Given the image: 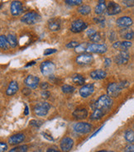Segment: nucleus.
I'll return each mask as SVG.
<instances>
[{"instance_id": "obj_22", "label": "nucleus", "mask_w": 134, "mask_h": 152, "mask_svg": "<svg viewBox=\"0 0 134 152\" xmlns=\"http://www.w3.org/2000/svg\"><path fill=\"white\" fill-rule=\"evenodd\" d=\"M120 36L126 40H131L133 38V31L127 27H125L120 31Z\"/></svg>"}, {"instance_id": "obj_27", "label": "nucleus", "mask_w": 134, "mask_h": 152, "mask_svg": "<svg viewBox=\"0 0 134 152\" xmlns=\"http://www.w3.org/2000/svg\"><path fill=\"white\" fill-rule=\"evenodd\" d=\"M7 40H8V45L11 47H16L18 45V41H17V37L15 35L9 34L7 37Z\"/></svg>"}, {"instance_id": "obj_2", "label": "nucleus", "mask_w": 134, "mask_h": 152, "mask_svg": "<svg viewBox=\"0 0 134 152\" xmlns=\"http://www.w3.org/2000/svg\"><path fill=\"white\" fill-rule=\"evenodd\" d=\"M112 104H113V100L109 96L102 95V96H100V99L97 100V102L94 103V109L103 111L105 113L111 107Z\"/></svg>"}, {"instance_id": "obj_15", "label": "nucleus", "mask_w": 134, "mask_h": 152, "mask_svg": "<svg viewBox=\"0 0 134 152\" xmlns=\"http://www.w3.org/2000/svg\"><path fill=\"white\" fill-rule=\"evenodd\" d=\"M94 91V87L93 84H86L80 89V94L83 98H87L92 94Z\"/></svg>"}, {"instance_id": "obj_24", "label": "nucleus", "mask_w": 134, "mask_h": 152, "mask_svg": "<svg viewBox=\"0 0 134 152\" xmlns=\"http://www.w3.org/2000/svg\"><path fill=\"white\" fill-rule=\"evenodd\" d=\"M106 9V4L105 0H99V4L95 7V13L102 14Z\"/></svg>"}, {"instance_id": "obj_18", "label": "nucleus", "mask_w": 134, "mask_h": 152, "mask_svg": "<svg viewBox=\"0 0 134 152\" xmlns=\"http://www.w3.org/2000/svg\"><path fill=\"white\" fill-rule=\"evenodd\" d=\"M107 76V73L103 69H97L90 73V77L93 80H103Z\"/></svg>"}, {"instance_id": "obj_36", "label": "nucleus", "mask_w": 134, "mask_h": 152, "mask_svg": "<svg viewBox=\"0 0 134 152\" xmlns=\"http://www.w3.org/2000/svg\"><path fill=\"white\" fill-rule=\"evenodd\" d=\"M8 150V145L5 142H0V152H5Z\"/></svg>"}, {"instance_id": "obj_21", "label": "nucleus", "mask_w": 134, "mask_h": 152, "mask_svg": "<svg viewBox=\"0 0 134 152\" xmlns=\"http://www.w3.org/2000/svg\"><path fill=\"white\" fill-rule=\"evenodd\" d=\"M18 91V84L16 81H11L10 84L8 85V88H7V91L6 94L8 96H12V95H14Z\"/></svg>"}, {"instance_id": "obj_1", "label": "nucleus", "mask_w": 134, "mask_h": 152, "mask_svg": "<svg viewBox=\"0 0 134 152\" xmlns=\"http://www.w3.org/2000/svg\"><path fill=\"white\" fill-rule=\"evenodd\" d=\"M128 86H129V83L127 81L121 82L119 84L112 83L107 88L108 96H109L110 98H116V97L119 96V94L122 93L123 88L128 87Z\"/></svg>"}, {"instance_id": "obj_28", "label": "nucleus", "mask_w": 134, "mask_h": 152, "mask_svg": "<svg viewBox=\"0 0 134 152\" xmlns=\"http://www.w3.org/2000/svg\"><path fill=\"white\" fill-rule=\"evenodd\" d=\"M89 40L93 42H99L101 41L102 39V36L100 34V32H98V31H94L93 32L92 34L89 36Z\"/></svg>"}, {"instance_id": "obj_14", "label": "nucleus", "mask_w": 134, "mask_h": 152, "mask_svg": "<svg viewBox=\"0 0 134 152\" xmlns=\"http://www.w3.org/2000/svg\"><path fill=\"white\" fill-rule=\"evenodd\" d=\"M24 83L27 87L31 88H36L39 84V78L34 75L27 76V78L25 79Z\"/></svg>"}, {"instance_id": "obj_5", "label": "nucleus", "mask_w": 134, "mask_h": 152, "mask_svg": "<svg viewBox=\"0 0 134 152\" xmlns=\"http://www.w3.org/2000/svg\"><path fill=\"white\" fill-rule=\"evenodd\" d=\"M87 27H88L87 23L81 20V19H78V20H75L71 23L70 31L72 32H75V33H79V32H81V31L85 30Z\"/></svg>"}, {"instance_id": "obj_46", "label": "nucleus", "mask_w": 134, "mask_h": 152, "mask_svg": "<svg viewBox=\"0 0 134 152\" xmlns=\"http://www.w3.org/2000/svg\"><path fill=\"white\" fill-rule=\"evenodd\" d=\"M104 65H105V66H109L110 65V64H111V60L110 59H105V61H104Z\"/></svg>"}, {"instance_id": "obj_11", "label": "nucleus", "mask_w": 134, "mask_h": 152, "mask_svg": "<svg viewBox=\"0 0 134 152\" xmlns=\"http://www.w3.org/2000/svg\"><path fill=\"white\" fill-rule=\"evenodd\" d=\"M129 57H130L129 53L127 50H123V51H121L119 55H117L115 56V62L117 64H119V65L127 64L129 61Z\"/></svg>"}, {"instance_id": "obj_48", "label": "nucleus", "mask_w": 134, "mask_h": 152, "mask_svg": "<svg viewBox=\"0 0 134 152\" xmlns=\"http://www.w3.org/2000/svg\"><path fill=\"white\" fill-rule=\"evenodd\" d=\"M25 115H28V107L26 105V109H25V113H24Z\"/></svg>"}, {"instance_id": "obj_50", "label": "nucleus", "mask_w": 134, "mask_h": 152, "mask_svg": "<svg viewBox=\"0 0 134 152\" xmlns=\"http://www.w3.org/2000/svg\"><path fill=\"white\" fill-rule=\"evenodd\" d=\"M34 152H42V151H36Z\"/></svg>"}, {"instance_id": "obj_19", "label": "nucleus", "mask_w": 134, "mask_h": 152, "mask_svg": "<svg viewBox=\"0 0 134 152\" xmlns=\"http://www.w3.org/2000/svg\"><path fill=\"white\" fill-rule=\"evenodd\" d=\"M73 117L78 119V120H81V119H84L87 118L88 116V112L84 108H80V109H76L73 113Z\"/></svg>"}, {"instance_id": "obj_4", "label": "nucleus", "mask_w": 134, "mask_h": 152, "mask_svg": "<svg viewBox=\"0 0 134 152\" xmlns=\"http://www.w3.org/2000/svg\"><path fill=\"white\" fill-rule=\"evenodd\" d=\"M50 108L51 106L49 103L46 102H41L35 106L34 112L39 117H45L46 116V114L48 113Z\"/></svg>"}, {"instance_id": "obj_42", "label": "nucleus", "mask_w": 134, "mask_h": 152, "mask_svg": "<svg viewBox=\"0 0 134 152\" xmlns=\"http://www.w3.org/2000/svg\"><path fill=\"white\" fill-rule=\"evenodd\" d=\"M42 135H43V137H45V138H46L47 140H49V141H54V139L51 137L50 135H47L46 133H42Z\"/></svg>"}, {"instance_id": "obj_7", "label": "nucleus", "mask_w": 134, "mask_h": 152, "mask_svg": "<svg viewBox=\"0 0 134 152\" xmlns=\"http://www.w3.org/2000/svg\"><path fill=\"white\" fill-rule=\"evenodd\" d=\"M92 129V126L87 122H78L74 125L75 132L81 134H86L89 133Z\"/></svg>"}, {"instance_id": "obj_33", "label": "nucleus", "mask_w": 134, "mask_h": 152, "mask_svg": "<svg viewBox=\"0 0 134 152\" xmlns=\"http://www.w3.org/2000/svg\"><path fill=\"white\" fill-rule=\"evenodd\" d=\"M62 92L65 93V94H71L73 92L75 91V88L73 86H70V85H68V84H65L62 87Z\"/></svg>"}, {"instance_id": "obj_30", "label": "nucleus", "mask_w": 134, "mask_h": 152, "mask_svg": "<svg viewBox=\"0 0 134 152\" xmlns=\"http://www.w3.org/2000/svg\"><path fill=\"white\" fill-rule=\"evenodd\" d=\"M125 139L130 143H133L134 141V132L133 130H128L125 132Z\"/></svg>"}, {"instance_id": "obj_25", "label": "nucleus", "mask_w": 134, "mask_h": 152, "mask_svg": "<svg viewBox=\"0 0 134 152\" xmlns=\"http://www.w3.org/2000/svg\"><path fill=\"white\" fill-rule=\"evenodd\" d=\"M104 114L105 113H103V111L99 110V109H94L92 115L90 116V119L91 120H100L104 116Z\"/></svg>"}, {"instance_id": "obj_26", "label": "nucleus", "mask_w": 134, "mask_h": 152, "mask_svg": "<svg viewBox=\"0 0 134 152\" xmlns=\"http://www.w3.org/2000/svg\"><path fill=\"white\" fill-rule=\"evenodd\" d=\"M91 12V8L88 5H81L80 8H78V12H80L81 15H88Z\"/></svg>"}, {"instance_id": "obj_12", "label": "nucleus", "mask_w": 134, "mask_h": 152, "mask_svg": "<svg viewBox=\"0 0 134 152\" xmlns=\"http://www.w3.org/2000/svg\"><path fill=\"white\" fill-rule=\"evenodd\" d=\"M74 145V141L70 137H65L64 139H62L61 141V149L62 151L68 152L70 151L73 147Z\"/></svg>"}, {"instance_id": "obj_9", "label": "nucleus", "mask_w": 134, "mask_h": 152, "mask_svg": "<svg viewBox=\"0 0 134 152\" xmlns=\"http://www.w3.org/2000/svg\"><path fill=\"white\" fill-rule=\"evenodd\" d=\"M108 15H117L121 12L122 9L119 4L114 2H109L108 5H106V9Z\"/></svg>"}, {"instance_id": "obj_45", "label": "nucleus", "mask_w": 134, "mask_h": 152, "mask_svg": "<svg viewBox=\"0 0 134 152\" xmlns=\"http://www.w3.org/2000/svg\"><path fill=\"white\" fill-rule=\"evenodd\" d=\"M41 88H42V89H47V88H48V84L47 83H42L41 84Z\"/></svg>"}, {"instance_id": "obj_39", "label": "nucleus", "mask_w": 134, "mask_h": 152, "mask_svg": "<svg viewBox=\"0 0 134 152\" xmlns=\"http://www.w3.org/2000/svg\"><path fill=\"white\" fill-rule=\"evenodd\" d=\"M56 49H46V50L44 51V55H45V56H48V55L56 53Z\"/></svg>"}, {"instance_id": "obj_44", "label": "nucleus", "mask_w": 134, "mask_h": 152, "mask_svg": "<svg viewBox=\"0 0 134 152\" xmlns=\"http://www.w3.org/2000/svg\"><path fill=\"white\" fill-rule=\"evenodd\" d=\"M46 152H61V151L56 148H48L47 149V151H46Z\"/></svg>"}, {"instance_id": "obj_43", "label": "nucleus", "mask_w": 134, "mask_h": 152, "mask_svg": "<svg viewBox=\"0 0 134 152\" xmlns=\"http://www.w3.org/2000/svg\"><path fill=\"white\" fill-rule=\"evenodd\" d=\"M94 21L97 23H103L104 18H94Z\"/></svg>"}, {"instance_id": "obj_34", "label": "nucleus", "mask_w": 134, "mask_h": 152, "mask_svg": "<svg viewBox=\"0 0 134 152\" xmlns=\"http://www.w3.org/2000/svg\"><path fill=\"white\" fill-rule=\"evenodd\" d=\"M65 4L70 6H78L82 4V0H65Z\"/></svg>"}, {"instance_id": "obj_32", "label": "nucleus", "mask_w": 134, "mask_h": 152, "mask_svg": "<svg viewBox=\"0 0 134 152\" xmlns=\"http://www.w3.org/2000/svg\"><path fill=\"white\" fill-rule=\"evenodd\" d=\"M27 150H28V146L27 145H19L15 148L12 149L9 151V152H27Z\"/></svg>"}, {"instance_id": "obj_8", "label": "nucleus", "mask_w": 134, "mask_h": 152, "mask_svg": "<svg viewBox=\"0 0 134 152\" xmlns=\"http://www.w3.org/2000/svg\"><path fill=\"white\" fill-rule=\"evenodd\" d=\"M86 50L89 51V52H92V53L103 54L107 51V46L103 45V44H102V45H100V44H91V45H89Z\"/></svg>"}, {"instance_id": "obj_17", "label": "nucleus", "mask_w": 134, "mask_h": 152, "mask_svg": "<svg viewBox=\"0 0 134 152\" xmlns=\"http://www.w3.org/2000/svg\"><path fill=\"white\" fill-rule=\"evenodd\" d=\"M24 139H25V136L23 134H21V133H19V134H15V135H13V136L9 137L8 143L10 145H18L21 143V142H23L24 141Z\"/></svg>"}, {"instance_id": "obj_23", "label": "nucleus", "mask_w": 134, "mask_h": 152, "mask_svg": "<svg viewBox=\"0 0 134 152\" xmlns=\"http://www.w3.org/2000/svg\"><path fill=\"white\" fill-rule=\"evenodd\" d=\"M48 26H49L51 31H56L60 30V28H61V22L58 19H51L49 22Z\"/></svg>"}, {"instance_id": "obj_6", "label": "nucleus", "mask_w": 134, "mask_h": 152, "mask_svg": "<svg viewBox=\"0 0 134 152\" xmlns=\"http://www.w3.org/2000/svg\"><path fill=\"white\" fill-rule=\"evenodd\" d=\"M56 66L54 65L51 61H45L42 63V65L40 66V69H41V72L43 75H51L55 70Z\"/></svg>"}, {"instance_id": "obj_3", "label": "nucleus", "mask_w": 134, "mask_h": 152, "mask_svg": "<svg viewBox=\"0 0 134 152\" xmlns=\"http://www.w3.org/2000/svg\"><path fill=\"white\" fill-rule=\"evenodd\" d=\"M41 20V17L38 13L35 12H27L21 18V21L23 23H26L27 25H33L37 23Z\"/></svg>"}, {"instance_id": "obj_13", "label": "nucleus", "mask_w": 134, "mask_h": 152, "mask_svg": "<svg viewBox=\"0 0 134 152\" xmlns=\"http://www.w3.org/2000/svg\"><path fill=\"white\" fill-rule=\"evenodd\" d=\"M93 61V56L90 54H81L76 58V62L79 65H85L90 64Z\"/></svg>"}, {"instance_id": "obj_16", "label": "nucleus", "mask_w": 134, "mask_h": 152, "mask_svg": "<svg viewBox=\"0 0 134 152\" xmlns=\"http://www.w3.org/2000/svg\"><path fill=\"white\" fill-rule=\"evenodd\" d=\"M116 23L119 27L125 28V27H130L133 24V20L129 17H122V18H120L117 20Z\"/></svg>"}, {"instance_id": "obj_35", "label": "nucleus", "mask_w": 134, "mask_h": 152, "mask_svg": "<svg viewBox=\"0 0 134 152\" xmlns=\"http://www.w3.org/2000/svg\"><path fill=\"white\" fill-rule=\"evenodd\" d=\"M88 47V45L86 43H83V44H79V46L75 47V50L77 52H83V51H85L86 49Z\"/></svg>"}, {"instance_id": "obj_31", "label": "nucleus", "mask_w": 134, "mask_h": 152, "mask_svg": "<svg viewBox=\"0 0 134 152\" xmlns=\"http://www.w3.org/2000/svg\"><path fill=\"white\" fill-rule=\"evenodd\" d=\"M73 81L78 85H83L84 84V77L81 75H75L73 77Z\"/></svg>"}, {"instance_id": "obj_20", "label": "nucleus", "mask_w": 134, "mask_h": 152, "mask_svg": "<svg viewBox=\"0 0 134 152\" xmlns=\"http://www.w3.org/2000/svg\"><path fill=\"white\" fill-rule=\"evenodd\" d=\"M131 46H132V43L130 42H115L113 44V48L115 49L120 50L121 51H123V50H127L128 48H130Z\"/></svg>"}, {"instance_id": "obj_40", "label": "nucleus", "mask_w": 134, "mask_h": 152, "mask_svg": "<svg viewBox=\"0 0 134 152\" xmlns=\"http://www.w3.org/2000/svg\"><path fill=\"white\" fill-rule=\"evenodd\" d=\"M125 152H134V145H128L125 148Z\"/></svg>"}, {"instance_id": "obj_38", "label": "nucleus", "mask_w": 134, "mask_h": 152, "mask_svg": "<svg viewBox=\"0 0 134 152\" xmlns=\"http://www.w3.org/2000/svg\"><path fill=\"white\" fill-rule=\"evenodd\" d=\"M123 4L127 7H133L134 4V0H123Z\"/></svg>"}, {"instance_id": "obj_37", "label": "nucleus", "mask_w": 134, "mask_h": 152, "mask_svg": "<svg viewBox=\"0 0 134 152\" xmlns=\"http://www.w3.org/2000/svg\"><path fill=\"white\" fill-rule=\"evenodd\" d=\"M78 46H79V43L77 42H71L66 45V46H67L68 48H75V47H77Z\"/></svg>"}, {"instance_id": "obj_10", "label": "nucleus", "mask_w": 134, "mask_h": 152, "mask_svg": "<svg viewBox=\"0 0 134 152\" xmlns=\"http://www.w3.org/2000/svg\"><path fill=\"white\" fill-rule=\"evenodd\" d=\"M23 4L20 2V1H18V0H15V1H12L11 4V7H10V11H11V13L12 16H18L20 15L22 12H23Z\"/></svg>"}, {"instance_id": "obj_47", "label": "nucleus", "mask_w": 134, "mask_h": 152, "mask_svg": "<svg viewBox=\"0 0 134 152\" xmlns=\"http://www.w3.org/2000/svg\"><path fill=\"white\" fill-rule=\"evenodd\" d=\"M38 122H37V121H31V125L36 126H39L40 125H38Z\"/></svg>"}, {"instance_id": "obj_49", "label": "nucleus", "mask_w": 134, "mask_h": 152, "mask_svg": "<svg viewBox=\"0 0 134 152\" xmlns=\"http://www.w3.org/2000/svg\"><path fill=\"white\" fill-rule=\"evenodd\" d=\"M98 152H108V151H98Z\"/></svg>"}, {"instance_id": "obj_41", "label": "nucleus", "mask_w": 134, "mask_h": 152, "mask_svg": "<svg viewBox=\"0 0 134 152\" xmlns=\"http://www.w3.org/2000/svg\"><path fill=\"white\" fill-rule=\"evenodd\" d=\"M50 95L51 94L49 93L48 91H45L44 92H42V98H44V99H48L49 97H50Z\"/></svg>"}, {"instance_id": "obj_29", "label": "nucleus", "mask_w": 134, "mask_h": 152, "mask_svg": "<svg viewBox=\"0 0 134 152\" xmlns=\"http://www.w3.org/2000/svg\"><path fill=\"white\" fill-rule=\"evenodd\" d=\"M8 46L9 45H8L7 37L4 35L0 36V48L3 50H8Z\"/></svg>"}, {"instance_id": "obj_51", "label": "nucleus", "mask_w": 134, "mask_h": 152, "mask_svg": "<svg viewBox=\"0 0 134 152\" xmlns=\"http://www.w3.org/2000/svg\"><path fill=\"white\" fill-rule=\"evenodd\" d=\"M109 152H113V151H109Z\"/></svg>"}]
</instances>
